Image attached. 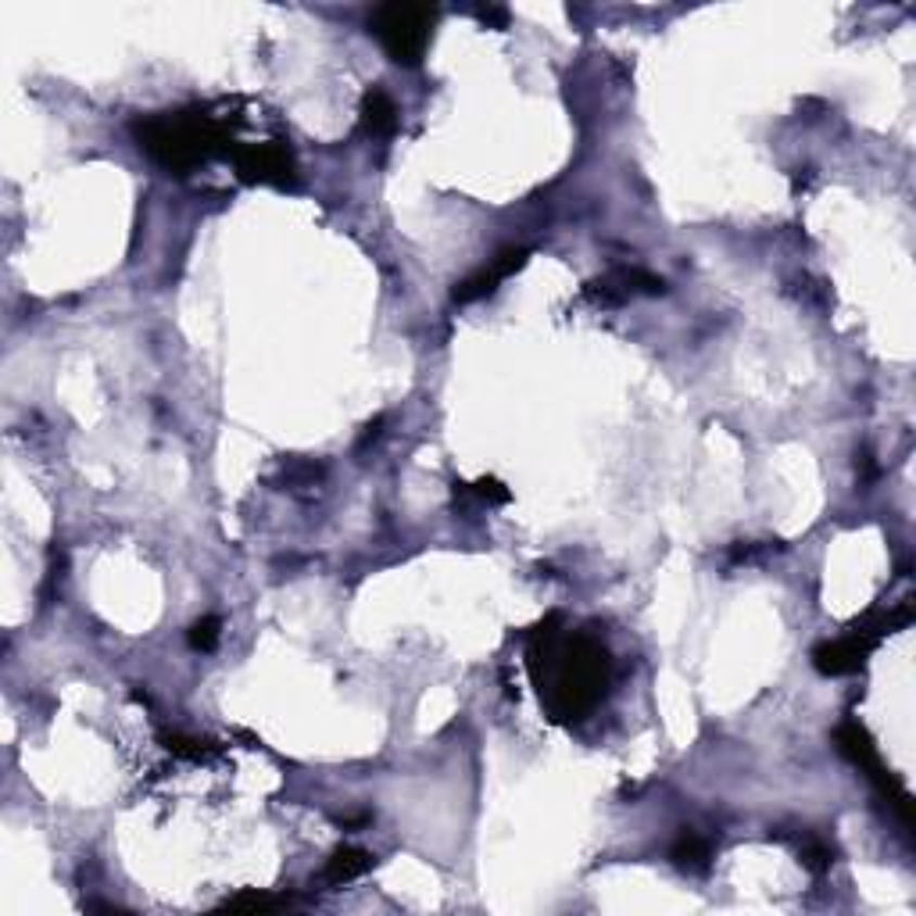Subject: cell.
<instances>
[{
  "label": "cell",
  "instance_id": "14",
  "mask_svg": "<svg viewBox=\"0 0 916 916\" xmlns=\"http://www.w3.org/2000/svg\"><path fill=\"white\" fill-rule=\"evenodd\" d=\"M165 749L179 755V759H204V755H212V752H219V749H212V741H198V738H183V734H165Z\"/></svg>",
  "mask_w": 916,
  "mask_h": 916
},
{
  "label": "cell",
  "instance_id": "13",
  "mask_svg": "<svg viewBox=\"0 0 916 916\" xmlns=\"http://www.w3.org/2000/svg\"><path fill=\"white\" fill-rule=\"evenodd\" d=\"M280 906H283V899L269 895V891L247 888V891H240V895L226 899L219 909H226V913H272V909H280Z\"/></svg>",
  "mask_w": 916,
  "mask_h": 916
},
{
  "label": "cell",
  "instance_id": "1",
  "mask_svg": "<svg viewBox=\"0 0 916 916\" xmlns=\"http://www.w3.org/2000/svg\"><path fill=\"white\" fill-rule=\"evenodd\" d=\"M526 670L551 720L581 723L606 695L612 659L595 637L565 634L562 616L551 612L526 634Z\"/></svg>",
  "mask_w": 916,
  "mask_h": 916
},
{
  "label": "cell",
  "instance_id": "3",
  "mask_svg": "<svg viewBox=\"0 0 916 916\" xmlns=\"http://www.w3.org/2000/svg\"><path fill=\"white\" fill-rule=\"evenodd\" d=\"M909 606H902L895 612H870L855 626H849V634H841L838 641L819 645L813 652V666L824 677H845V673H860L866 666V659L888 634H895L899 626L909 623Z\"/></svg>",
  "mask_w": 916,
  "mask_h": 916
},
{
  "label": "cell",
  "instance_id": "16",
  "mask_svg": "<svg viewBox=\"0 0 916 916\" xmlns=\"http://www.w3.org/2000/svg\"><path fill=\"white\" fill-rule=\"evenodd\" d=\"M802 863L810 866L813 874H824V870H830V863H835V852H830L819 838H805L802 841Z\"/></svg>",
  "mask_w": 916,
  "mask_h": 916
},
{
  "label": "cell",
  "instance_id": "15",
  "mask_svg": "<svg viewBox=\"0 0 916 916\" xmlns=\"http://www.w3.org/2000/svg\"><path fill=\"white\" fill-rule=\"evenodd\" d=\"M219 634H222V623L215 616H204L190 626V648H198V652H212V648L219 645Z\"/></svg>",
  "mask_w": 916,
  "mask_h": 916
},
{
  "label": "cell",
  "instance_id": "8",
  "mask_svg": "<svg viewBox=\"0 0 916 916\" xmlns=\"http://www.w3.org/2000/svg\"><path fill=\"white\" fill-rule=\"evenodd\" d=\"M530 258V251L526 247H509V251H501L498 258H494L491 265H484L480 272H473L469 280H462L451 291V297L458 301V305H469V301H480V297H487L498 291V283L501 280H509L512 272H520L523 265Z\"/></svg>",
  "mask_w": 916,
  "mask_h": 916
},
{
  "label": "cell",
  "instance_id": "6",
  "mask_svg": "<svg viewBox=\"0 0 916 916\" xmlns=\"http://www.w3.org/2000/svg\"><path fill=\"white\" fill-rule=\"evenodd\" d=\"M233 154V165L240 179H247V183H276V187H287L294 183V158L291 151H287V143L272 140V143H233V148H226Z\"/></svg>",
  "mask_w": 916,
  "mask_h": 916
},
{
  "label": "cell",
  "instance_id": "2",
  "mask_svg": "<svg viewBox=\"0 0 916 916\" xmlns=\"http://www.w3.org/2000/svg\"><path fill=\"white\" fill-rule=\"evenodd\" d=\"M132 137L168 173H190L222 148L226 129L204 112H158L132 123Z\"/></svg>",
  "mask_w": 916,
  "mask_h": 916
},
{
  "label": "cell",
  "instance_id": "9",
  "mask_svg": "<svg viewBox=\"0 0 916 916\" xmlns=\"http://www.w3.org/2000/svg\"><path fill=\"white\" fill-rule=\"evenodd\" d=\"M369 870H372V855L366 849H336L327 860V866H322L319 881L330 888H341V885L358 881V877Z\"/></svg>",
  "mask_w": 916,
  "mask_h": 916
},
{
  "label": "cell",
  "instance_id": "10",
  "mask_svg": "<svg viewBox=\"0 0 916 916\" xmlns=\"http://www.w3.org/2000/svg\"><path fill=\"white\" fill-rule=\"evenodd\" d=\"M361 126H366V132H372V137H391L397 129V107L383 87H372V90H366V98H361Z\"/></svg>",
  "mask_w": 916,
  "mask_h": 916
},
{
  "label": "cell",
  "instance_id": "12",
  "mask_svg": "<svg viewBox=\"0 0 916 916\" xmlns=\"http://www.w3.org/2000/svg\"><path fill=\"white\" fill-rule=\"evenodd\" d=\"M462 498V501H476V505H505L512 498L509 487L501 484V480H494V476H484V480H476V484H455V501Z\"/></svg>",
  "mask_w": 916,
  "mask_h": 916
},
{
  "label": "cell",
  "instance_id": "4",
  "mask_svg": "<svg viewBox=\"0 0 916 916\" xmlns=\"http://www.w3.org/2000/svg\"><path fill=\"white\" fill-rule=\"evenodd\" d=\"M437 8L430 4H380L369 15V33L377 36L394 65L416 68L423 62Z\"/></svg>",
  "mask_w": 916,
  "mask_h": 916
},
{
  "label": "cell",
  "instance_id": "5",
  "mask_svg": "<svg viewBox=\"0 0 916 916\" xmlns=\"http://www.w3.org/2000/svg\"><path fill=\"white\" fill-rule=\"evenodd\" d=\"M835 741H838L841 755L852 759V763L874 780L877 791H881L885 799L895 805L899 816H902V824H913L909 794H906V788H902L895 777H891V769H885V763H881V755H877V745H874L870 734H866L855 720H845V723H841V727L835 730Z\"/></svg>",
  "mask_w": 916,
  "mask_h": 916
},
{
  "label": "cell",
  "instance_id": "17",
  "mask_svg": "<svg viewBox=\"0 0 916 916\" xmlns=\"http://www.w3.org/2000/svg\"><path fill=\"white\" fill-rule=\"evenodd\" d=\"M473 15L484 22V26H494V29H505V26H509V11H505V8H476Z\"/></svg>",
  "mask_w": 916,
  "mask_h": 916
},
{
  "label": "cell",
  "instance_id": "11",
  "mask_svg": "<svg viewBox=\"0 0 916 916\" xmlns=\"http://www.w3.org/2000/svg\"><path fill=\"white\" fill-rule=\"evenodd\" d=\"M670 860L684 874H705L709 863H713V849H709V841L702 835H695V830H684V835L673 841Z\"/></svg>",
  "mask_w": 916,
  "mask_h": 916
},
{
  "label": "cell",
  "instance_id": "7",
  "mask_svg": "<svg viewBox=\"0 0 916 916\" xmlns=\"http://www.w3.org/2000/svg\"><path fill=\"white\" fill-rule=\"evenodd\" d=\"M584 294L595 301V305H623L634 294H666V283L659 276L645 272V269H612L601 280H590L584 287Z\"/></svg>",
  "mask_w": 916,
  "mask_h": 916
},
{
  "label": "cell",
  "instance_id": "18",
  "mask_svg": "<svg viewBox=\"0 0 916 916\" xmlns=\"http://www.w3.org/2000/svg\"><path fill=\"white\" fill-rule=\"evenodd\" d=\"M380 430H383V419H377V423H369V427H366V433H361V441H358V451H361V448H369V444L380 437Z\"/></svg>",
  "mask_w": 916,
  "mask_h": 916
}]
</instances>
